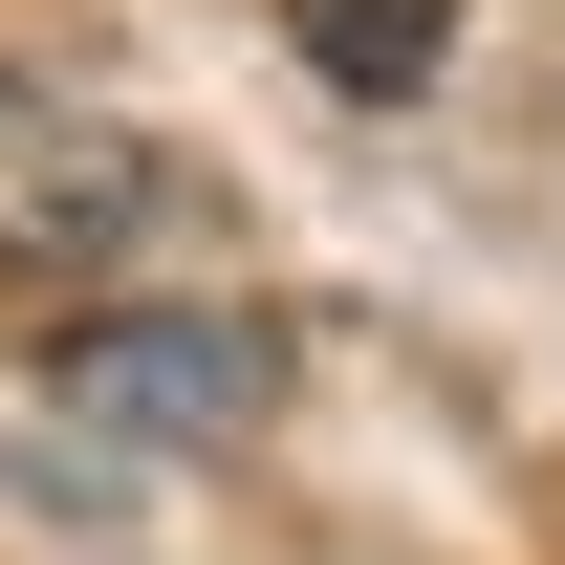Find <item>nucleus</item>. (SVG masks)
<instances>
[{
	"label": "nucleus",
	"instance_id": "obj_2",
	"mask_svg": "<svg viewBox=\"0 0 565 565\" xmlns=\"http://www.w3.org/2000/svg\"><path fill=\"white\" fill-rule=\"evenodd\" d=\"M66 414L217 457V435L282 414V327H262V305H87V327H66Z\"/></svg>",
	"mask_w": 565,
	"mask_h": 565
},
{
	"label": "nucleus",
	"instance_id": "obj_3",
	"mask_svg": "<svg viewBox=\"0 0 565 565\" xmlns=\"http://www.w3.org/2000/svg\"><path fill=\"white\" fill-rule=\"evenodd\" d=\"M282 22H305V66H327V87L392 109V87H435V44H457L479 0H282Z\"/></svg>",
	"mask_w": 565,
	"mask_h": 565
},
{
	"label": "nucleus",
	"instance_id": "obj_1",
	"mask_svg": "<svg viewBox=\"0 0 565 565\" xmlns=\"http://www.w3.org/2000/svg\"><path fill=\"white\" fill-rule=\"evenodd\" d=\"M174 217H196V174L152 131H109L44 66H0V282H131Z\"/></svg>",
	"mask_w": 565,
	"mask_h": 565
}]
</instances>
